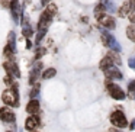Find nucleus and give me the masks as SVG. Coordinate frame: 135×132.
<instances>
[{
  "mask_svg": "<svg viewBox=\"0 0 135 132\" xmlns=\"http://www.w3.org/2000/svg\"><path fill=\"white\" fill-rule=\"evenodd\" d=\"M129 10H131V4H129V2H125V3L122 4V7L119 9V16H120V18L126 16L129 13Z\"/></svg>",
  "mask_w": 135,
  "mask_h": 132,
  "instance_id": "obj_14",
  "label": "nucleus"
},
{
  "mask_svg": "<svg viewBox=\"0 0 135 132\" xmlns=\"http://www.w3.org/2000/svg\"><path fill=\"white\" fill-rule=\"evenodd\" d=\"M108 47H110V50L115 51V52H119V51L122 50V48H120V45L118 44V41L115 39V36H112V39H110V42H109Z\"/></svg>",
  "mask_w": 135,
  "mask_h": 132,
  "instance_id": "obj_15",
  "label": "nucleus"
},
{
  "mask_svg": "<svg viewBox=\"0 0 135 132\" xmlns=\"http://www.w3.org/2000/svg\"><path fill=\"white\" fill-rule=\"evenodd\" d=\"M45 52H47V50H45V48H38V50H36V54H35V60L41 58Z\"/></svg>",
  "mask_w": 135,
  "mask_h": 132,
  "instance_id": "obj_24",
  "label": "nucleus"
},
{
  "mask_svg": "<svg viewBox=\"0 0 135 132\" xmlns=\"http://www.w3.org/2000/svg\"><path fill=\"white\" fill-rule=\"evenodd\" d=\"M99 22H100V25H103V26L108 28V29H115V26H116L115 19L109 15H103L102 18H99Z\"/></svg>",
  "mask_w": 135,
  "mask_h": 132,
  "instance_id": "obj_8",
  "label": "nucleus"
},
{
  "mask_svg": "<svg viewBox=\"0 0 135 132\" xmlns=\"http://www.w3.org/2000/svg\"><path fill=\"white\" fill-rule=\"evenodd\" d=\"M22 33H23V36H26V38H29V36H32L33 31H32V28H29V26H25L23 29H22Z\"/></svg>",
  "mask_w": 135,
  "mask_h": 132,
  "instance_id": "obj_22",
  "label": "nucleus"
},
{
  "mask_svg": "<svg viewBox=\"0 0 135 132\" xmlns=\"http://www.w3.org/2000/svg\"><path fill=\"white\" fill-rule=\"evenodd\" d=\"M2 99L6 103L7 106H18L19 105V96H18V86H13V87L7 89L3 91L2 94Z\"/></svg>",
  "mask_w": 135,
  "mask_h": 132,
  "instance_id": "obj_2",
  "label": "nucleus"
},
{
  "mask_svg": "<svg viewBox=\"0 0 135 132\" xmlns=\"http://www.w3.org/2000/svg\"><path fill=\"white\" fill-rule=\"evenodd\" d=\"M110 39H112L110 33L106 32V31H103V32H102V42H103V45H106V47H108L109 42H110Z\"/></svg>",
  "mask_w": 135,
  "mask_h": 132,
  "instance_id": "obj_20",
  "label": "nucleus"
},
{
  "mask_svg": "<svg viewBox=\"0 0 135 132\" xmlns=\"http://www.w3.org/2000/svg\"><path fill=\"white\" fill-rule=\"evenodd\" d=\"M26 112L29 115H36L39 112V102L36 99H32L29 103L26 105Z\"/></svg>",
  "mask_w": 135,
  "mask_h": 132,
  "instance_id": "obj_10",
  "label": "nucleus"
},
{
  "mask_svg": "<svg viewBox=\"0 0 135 132\" xmlns=\"http://www.w3.org/2000/svg\"><path fill=\"white\" fill-rule=\"evenodd\" d=\"M41 70H42V64L41 62H36L35 67L31 70V74H29V83L31 84H35L36 83V80H38V77H39V71Z\"/></svg>",
  "mask_w": 135,
  "mask_h": 132,
  "instance_id": "obj_9",
  "label": "nucleus"
},
{
  "mask_svg": "<svg viewBox=\"0 0 135 132\" xmlns=\"http://www.w3.org/2000/svg\"><path fill=\"white\" fill-rule=\"evenodd\" d=\"M129 21H131L132 23H135V13H131V15H129Z\"/></svg>",
  "mask_w": 135,
  "mask_h": 132,
  "instance_id": "obj_28",
  "label": "nucleus"
},
{
  "mask_svg": "<svg viewBox=\"0 0 135 132\" xmlns=\"http://www.w3.org/2000/svg\"><path fill=\"white\" fill-rule=\"evenodd\" d=\"M38 126H39V118L36 116V115H31L26 119V122H25V128H26L28 131H35Z\"/></svg>",
  "mask_w": 135,
  "mask_h": 132,
  "instance_id": "obj_7",
  "label": "nucleus"
},
{
  "mask_svg": "<svg viewBox=\"0 0 135 132\" xmlns=\"http://www.w3.org/2000/svg\"><path fill=\"white\" fill-rule=\"evenodd\" d=\"M128 94L131 99H135V80L129 81V86H128Z\"/></svg>",
  "mask_w": 135,
  "mask_h": 132,
  "instance_id": "obj_21",
  "label": "nucleus"
},
{
  "mask_svg": "<svg viewBox=\"0 0 135 132\" xmlns=\"http://www.w3.org/2000/svg\"><path fill=\"white\" fill-rule=\"evenodd\" d=\"M94 15H96V18H102L103 15H105V6L103 4H99V6L94 7Z\"/></svg>",
  "mask_w": 135,
  "mask_h": 132,
  "instance_id": "obj_19",
  "label": "nucleus"
},
{
  "mask_svg": "<svg viewBox=\"0 0 135 132\" xmlns=\"http://www.w3.org/2000/svg\"><path fill=\"white\" fill-rule=\"evenodd\" d=\"M112 64H113V60H112V57L110 55H108V57H105V58L100 61V68L102 70H108V68H110L112 67Z\"/></svg>",
  "mask_w": 135,
  "mask_h": 132,
  "instance_id": "obj_13",
  "label": "nucleus"
},
{
  "mask_svg": "<svg viewBox=\"0 0 135 132\" xmlns=\"http://www.w3.org/2000/svg\"><path fill=\"white\" fill-rule=\"evenodd\" d=\"M128 65H129V68L135 70V57H131V58L128 60Z\"/></svg>",
  "mask_w": 135,
  "mask_h": 132,
  "instance_id": "obj_25",
  "label": "nucleus"
},
{
  "mask_svg": "<svg viewBox=\"0 0 135 132\" xmlns=\"http://www.w3.org/2000/svg\"><path fill=\"white\" fill-rule=\"evenodd\" d=\"M55 68H47V70L42 73V79H45V80H48V79H52L54 76H55Z\"/></svg>",
  "mask_w": 135,
  "mask_h": 132,
  "instance_id": "obj_16",
  "label": "nucleus"
},
{
  "mask_svg": "<svg viewBox=\"0 0 135 132\" xmlns=\"http://www.w3.org/2000/svg\"><path fill=\"white\" fill-rule=\"evenodd\" d=\"M105 74H106V77L108 79H116V80H120L122 79V73H120L118 68H115V67H110V68H108V70H105Z\"/></svg>",
  "mask_w": 135,
  "mask_h": 132,
  "instance_id": "obj_11",
  "label": "nucleus"
},
{
  "mask_svg": "<svg viewBox=\"0 0 135 132\" xmlns=\"http://www.w3.org/2000/svg\"><path fill=\"white\" fill-rule=\"evenodd\" d=\"M131 129H135V120H132V123H131Z\"/></svg>",
  "mask_w": 135,
  "mask_h": 132,
  "instance_id": "obj_32",
  "label": "nucleus"
},
{
  "mask_svg": "<svg viewBox=\"0 0 135 132\" xmlns=\"http://www.w3.org/2000/svg\"><path fill=\"white\" fill-rule=\"evenodd\" d=\"M4 70L7 71V74L9 76H13V77H21V71H19V67L18 64H16L15 61H12V60H9V61H6L3 64Z\"/></svg>",
  "mask_w": 135,
  "mask_h": 132,
  "instance_id": "obj_5",
  "label": "nucleus"
},
{
  "mask_svg": "<svg viewBox=\"0 0 135 132\" xmlns=\"http://www.w3.org/2000/svg\"><path fill=\"white\" fill-rule=\"evenodd\" d=\"M7 48H10V50L15 52V48H16V38H15V33H13V32L9 33V44H7Z\"/></svg>",
  "mask_w": 135,
  "mask_h": 132,
  "instance_id": "obj_17",
  "label": "nucleus"
},
{
  "mask_svg": "<svg viewBox=\"0 0 135 132\" xmlns=\"http://www.w3.org/2000/svg\"><path fill=\"white\" fill-rule=\"evenodd\" d=\"M106 9H109L110 12H113V10H115V6H113V3H109V2H108V3H106Z\"/></svg>",
  "mask_w": 135,
  "mask_h": 132,
  "instance_id": "obj_27",
  "label": "nucleus"
},
{
  "mask_svg": "<svg viewBox=\"0 0 135 132\" xmlns=\"http://www.w3.org/2000/svg\"><path fill=\"white\" fill-rule=\"evenodd\" d=\"M110 122L113 123L118 128H125L128 125V120H126L125 115L122 113V110H115L113 113L110 115Z\"/></svg>",
  "mask_w": 135,
  "mask_h": 132,
  "instance_id": "obj_3",
  "label": "nucleus"
},
{
  "mask_svg": "<svg viewBox=\"0 0 135 132\" xmlns=\"http://www.w3.org/2000/svg\"><path fill=\"white\" fill-rule=\"evenodd\" d=\"M38 94H39V84H36L35 87H33L32 90H31V94H29V96L32 97V99H35V97L38 96Z\"/></svg>",
  "mask_w": 135,
  "mask_h": 132,
  "instance_id": "obj_23",
  "label": "nucleus"
},
{
  "mask_svg": "<svg viewBox=\"0 0 135 132\" xmlns=\"http://www.w3.org/2000/svg\"><path fill=\"white\" fill-rule=\"evenodd\" d=\"M126 36H128V38L131 39V41H134V42H135V23L126 28Z\"/></svg>",
  "mask_w": 135,
  "mask_h": 132,
  "instance_id": "obj_18",
  "label": "nucleus"
},
{
  "mask_svg": "<svg viewBox=\"0 0 135 132\" xmlns=\"http://www.w3.org/2000/svg\"><path fill=\"white\" fill-rule=\"evenodd\" d=\"M106 86H108V90H109V93H110V96L113 97V99H116V100H123L125 99V93H123V90L118 84L110 83L108 80V81H106Z\"/></svg>",
  "mask_w": 135,
  "mask_h": 132,
  "instance_id": "obj_4",
  "label": "nucleus"
},
{
  "mask_svg": "<svg viewBox=\"0 0 135 132\" xmlns=\"http://www.w3.org/2000/svg\"><path fill=\"white\" fill-rule=\"evenodd\" d=\"M109 55L112 57V60H113V62H116V64H120V60H119V57H118L116 54H113V52L110 51V54H109Z\"/></svg>",
  "mask_w": 135,
  "mask_h": 132,
  "instance_id": "obj_26",
  "label": "nucleus"
},
{
  "mask_svg": "<svg viewBox=\"0 0 135 132\" xmlns=\"http://www.w3.org/2000/svg\"><path fill=\"white\" fill-rule=\"evenodd\" d=\"M15 113L12 112V109H9L7 106L0 109V119L3 120V122H15Z\"/></svg>",
  "mask_w": 135,
  "mask_h": 132,
  "instance_id": "obj_6",
  "label": "nucleus"
},
{
  "mask_svg": "<svg viewBox=\"0 0 135 132\" xmlns=\"http://www.w3.org/2000/svg\"><path fill=\"white\" fill-rule=\"evenodd\" d=\"M57 13V6L55 4H50L47 9L42 12L41 18H39V22H38V31H45L47 32L48 29V25H50L51 19L54 18V15Z\"/></svg>",
  "mask_w": 135,
  "mask_h": 132,
  "instance_id": "obj_1",
  "label": "nucleus"
},
{
  "mask_svg": "<svg viewBox=\"0 0 135 132\" xmlns=\"http://www.w3.org/2000/svg\"><path fill=\"white\" fill-rule=\"evenodd\" d=\"M10 9H12L13 19H15V21H18L19 12H21V7H19V2H18V0H12V2H10Z\"/></svg>",
  "mask_w": 135,
  "mask_h": 132,
  "instance_id": "obj_12",
  "label": "nucleus"
},
{
  "mask_svg": "<svg viewBox=\"0 0 135 132\" xmlns=\"http://www.w3.org/2000/svg\"><path fill=\"white\" fill-rule=\"evenodd\" d=\"M50 2H51V0H41V3H42V4H48Z\"/></svg>",
  "mask_w": 135,
  "mask_h": 132,
  "instance_id": "obj_30",
  "label": "nucleus"
},
{
  "mask_svg": "<svg viewBox=\"0 0 135 132\" xmlns=\"http://www.w3.org/2000/svg\"><path fill=\"white\" fill-rule=\"evenodd\" d=\"M116 132H120V131H116Z\"/></svg>",
  "mask_w": 135,
  "mask_h": 132,
  "instance_id": "obj_33",
  "label": "nucleus"
},
{
  "mask_svg": "<svg viewBox=\"0 0 135 132\" xmlns=\"http://www.w3.org/2000/svg\"><path fill=\"white\" fill-rule=\"evenodd\" d=\"M9 132H10V131H9Z\"/></svg>",
  "mask_w": 135,
  "mask_h": 132,
  "instance_id": "obj_34",
  "label": "nucleus"
},
{
  "mask_svg": "<svg viewBox=\"0 0 135 132\" xmlns=\"http://www.w3.org/2000/svg\"><path fill=\"white\" fill-rule=\"evenodd\" d=\"M31 45H32V44H31V41L28 39V41H26V47H28V48H31Z\"/></svg>",
  "mask_w": 135,
  "mask_h": 132,
  "instance_id": "obj_31",
  "label": "nucleus"
},
{
  "mask_svg": "<svg viewBox=\"0 0 135 132\" xmlns=\"http://www.w3.org/2000/svg\"><path fill=\"white\" fill-rule=\"evenodd\" d=\"M129 4H131V10H135V0H129Z\"/></svg>",
  "mask_w": 135,
  "mask_h": 132,
  "instance_id": "obj_29",
  "label": "nucleus"
}]
</instances>
